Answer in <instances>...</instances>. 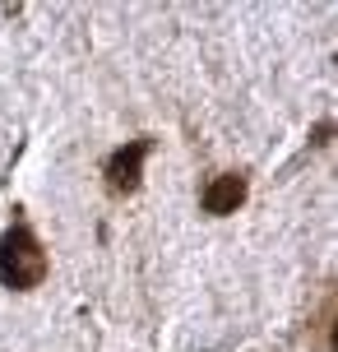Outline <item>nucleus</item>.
<instances>
[{
	"label": "nucleus",
	"mask_w": 338,
	"mask_h": 352,
	"mask_svg": "<svg viewBox=\"0 0 338 352\" xmlns=\"http://www.w3.org/2000/svg\"><path fill=\"white\" fill-rule=\"evenodd\" d=\"M241 199H246V176H236V172L214 176L204 186V213H236Z\"/></svg>",
	"instance_id": "obj_3"
},
{
	"label": "nucleus",
	"mask_w": 338,
	"mask_h": 352,
	"mask_svg": "<svg viewBox=\"0 0 338 352\" xmlns=\"http://www.w3.org/2000/svg\"><path fill=\"white\" fill-rule=\"evenodd\" d=\"M148 148H153V140H130L125 148H116L107 158V186L111 190H135L139 186V167H144V158H148Z\"/></svg>",
	"instance_id": "obj_2"
},
{
	"label": "nucleus",
	"mask_w": 338,
	"mask_h": 352,
	"mask_svg": "<svg viewBox=\"0 0 338 352\" xmlns=\"http://www.w3.org/2000/svg\"><path fill=\"white\" fill-rule=\"evenodd\" d=\"M42 278H47V250L37 246L28 228H10L0 236V283L14 292H28Z\"/></svg>",
	"instance_id": "obj_1"
}]
</instances>
